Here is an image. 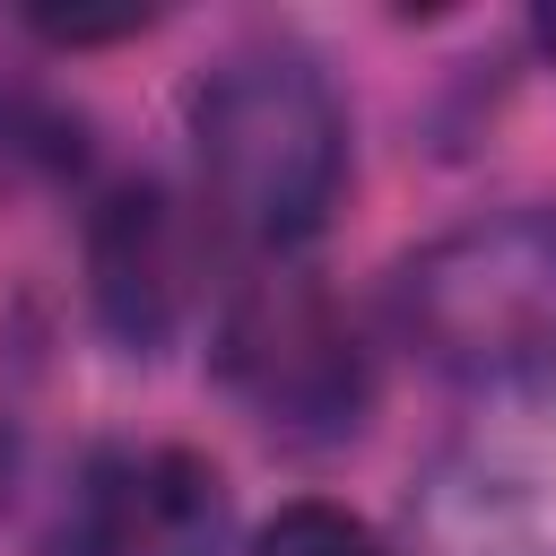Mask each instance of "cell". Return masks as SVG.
I'll use <instances>...</instances> for the list:
<instances>
[{"instance_id": "cell-1", "label": "cell", "mask_w": 556, "mask_h": 556, "mask_svg": "<svg viewBox=\"0 0 556 556\" xmlns=\"http://www.w3.org/2000/svg\"><path fill=\"white\" fill-rule=\"evenodd\" d=\"M182 130L208 208L261 252H304L348 191V96L295 35H243L182 87Z\"/></svg>"}, {"instance_id": "cell-2", "label": "cell", "mask_w": 556, "mask_h": 556, "mask_svg": "<svg viewBox=\"0 0 556 556\" xmlns=\"http://www.w3.org/2000/svg\"><path fill=\"white\" fill-rule=\"evenodd\" d=\"M382 321L452 382H556V200H513L400 252L382 278Z\"/></svg>"}, {"instance_id": "cell-3", "label": "cell", "mask_w": 556, "mask_h": 556, "mask_svg": "<svg viewBox=\"0 0 556 556\" xmlns=\"http://www.w3.org/2000/svg\"><path fill=\"white\" fill-rule=\"evenodd\" d=\"M208 365L226 382V400L295 443V452H330L365 426L374 408V356L356 339V321L339 313V295L287 252V261H252L235 278V295L217 304V339Z\"/></svg>"}, {"instance_id": "cell-4", "label": "cell", "mask_w": 556, "mask_h": 556, "mask_svg": "<svg viewBox=\"0 0 556 556\" xmlns=\"http://www.w3.org/2000/svg\"><path fill=\"white\" fill-rule=\"evenodd\" d=\"M400 556H556V382L486 391L417 460Z\"/></svg>"}, {"instance_id": "cell-5", "label": "cell", "mask_w": 556, "mask_h": 556, "mask_svg": "<svg viewBox=\"0 0 556 556\" xmlns=\"http://www.w3.org/2000/svg\"><path fill=\"white\" fill-rule=\"evenodd\" d=\"M235 495L191 443H96L61 486L35 556H226Z\"/></svg>"}, {"instance_id": "cell-6", "label": "cell", "mask_w": 556, "mask_h": 556, "mask_svg": "<svg viewBox=\"0 0 556 556\" xmlns=\"http://www.w3.org/2000/svg\"><path fill=\"white\" fill-rule=\"evenodd\" d=\"M191 217L156 174H122L87 208V304L122 356H156L191 313Z\"/></svg>"}, {"instance_id": "cell-7", "label": "cell", "mask_w": 556, "mask_h": 556, "mask_svg": "<svg viewBox=\"0 0 556 556\" xmlns=\"http://www.w3.org/2000/svg\"><path fill=\"white\" fill-rule=\"evenodd\" d=\"M252 556H391L356 513H339V504H287L261 539H252Z\"/></svg>"}, {"instance_id": "cell-8", "label": "cell", "mask_w": 556, "mask_h": 556, "mask_svg": "<svg viewBox=\"0 0 556 556\" xmlns=\"http://www.w3.org/2000/svg\"><path fill=\"white\" fill-rule=\"evenodd\" d=\"M530 43H539V52L556 61V9H539V17H530Z\"/></svg>"}]
</instances>
